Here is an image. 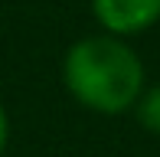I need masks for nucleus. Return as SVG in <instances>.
<instances>
[{
    "instance_id": "1",
    "label": "nucleus",
    "mask_w": 160,
    "mask_h": 157,
    "mask_svg": "<svg viewBox=\"0 0 160 157\" xmlns=\"http://www.w3.org/2000/svg\"><path fill=\"white\" fill-rule=\"evenodd\" d=\"M65 89L78 105L101 115H121L144 92V66L118 36H85L65 53Z\"/></svg>"
},
{
    "instance_id": "2",
    "label": "nucleus",
    "mask_w": 160,
    "mask_h": 157,
    "mask_svg": "<svg viewBox=\"0 0 160 157\" xmlns=\"http://www.w3.org/2000/svg\"><path fill=\"white\" fill-rule=\"evenodd\" d=\"M92 10L111 36H128L160 20V0H92Z\"/></svg>"
},
{
    "instance_id": "3",
    "label": "nucleus",
    "mask_w": 160,
    "mask_h": 157,
    "mask_svg": "<svg viewBox=\"0 0 160 157\" xmlns=\"http://www.w3.org/2000/svg\"><path fill=\"white\" fill-rule=\"evenodd\" d=\"M137 118H141V124L150 134H160V85L141 92V98H137Z\"/></svg>"
},
{
    "instance_id": "4",
    "label": "nucleus",
    "mask_w": 160,
    "mask_h": 157,
    "mask_svg": "<svg viewBox=\"0 0 160 157\" xmlns=\"http://www.w3.org/2000/svg\"><path fill=\"white\" fill-rule=\"evenodd\" d=\"M7 138H10V118H7L3 102H0V154H3V147H7Z\"/></svg>"
}]
</instances>
